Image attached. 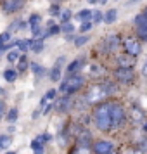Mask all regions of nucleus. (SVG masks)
<instances>
[{
	"mask_svg": "<svg viewBox=\"0 0 147 154\" xmlns=\"http://www.w3.org/2000/svg\"><path fill=\"white\" fill-rule=\"evenodd\" d=\"M50 80L52 82H59L61 80V68H56L54 66V69L50 71Z\"/></svg>",
	"mask_w": 147,
	"mask_h": 154,
	"instance_id": "nucleus-24",
	"label": "nucleus"
},
{
	"mask_svg": "<svg viewBox=\"0 0 147 154\" xmlns=\"http://www.w3.org/2000/svg\"><path fill=\"white\" fill-rule=\"evenodd\" d=\"M118 63H119V68H130V66L133 64V61L128 56H119L118 57Z\"/></svg>",
	"mask_w": 147,
	"mask_h": 154,
	"instance_id": "nucleus-17",
	"label": "nucleus"
},
{
	"mask_svg": "<svg viewBox=\"0 0 147 154\" xmlns=\"http://www.w3.org/2000/svg\"><path fill=\"white\" fill-rule=\"evenodd\" d=\"M4 78L12 83V82H16V78H17V71L16 69H5L4 71Z\"/></svg>",
	"mask_w": 147,
	"mask_h": 154,
	"instance_id": "nucleus-19",
	"label": "nucleus"
},
{
	"mask_svg": "<svg viewBox=\"0 0 147 154\" xmlns=\"http://www.w3.org/2000/svg\"><path fill=\"white\" fill-rule=\"evenodd\" d=\"M69 106H71L69 97H63L61 100H59V104H57V109H59V111H66V109H68Z\"/></svg>",
	"mask_w": 147,
	"mask_h": 154,
	"instance_id": "nucleus-21",
	"label": "nucleus"
},
{
	"mask_svg": "<svg viewBox=\"0 0 147 154\" xmlns=\"http://www.w3.org/2000/svg\"><path fill=\"white\" fill-rule=\"evenodd\" d=\"M87 42H88V36H78L76 40H75V45H76V47H81V45H85Z\"/></svg>",
	"mask_w": 147,
	"mask_h": 154,
	"instance_id": "nucleus-33",
	"label": "nucleus"
},
{
	"mask_svg": "<svg viewBox=\"0 0 147 154\" xmlns=\"http://www.w3.org/2000/svg\"><path fill=\"white\" fill-rule=\"evenodd\" d=\"M28 69V59L24 56L19 57V61H17V71H26Z\"/></svg>",
	"mask_w": 147,
	"mask_h": 154,
	"instance_id": "nucleus-23",
	"label": "nucleus"
},
{
	"mask_svg": "<svg viewBox=\"0 0 147 154\" xmlns=\"http://www.w3.org/2000/svg\"><path fill=\"white\" fill-rule=\"evenodd\" d=\"M116 17H118V12H116V9H109V11H107V12L104 14V23L111 24V23L116 21Z\"/></svg>",
	"mask_w": 147,
	"mask_h": 154,
	"instance_id": "nucleus-13",
	"label": "nucleus"
},
{
	"mask_svg": "<svg viewBox=\"0 0 147 154\" xmlns=\"http://www.w3.org/2000/svg\"><path fill=\"white\" fill-rule=\"evenodd\" d=\"M90 4H99V5H102V4H106L107 0H88Z\"/></svg>",
	"mask_w": 147,
	"mask_h": 154,
	"instance_id": "nucleus-41",
	"label": "nucleus"
},
{
	"mask_svg": "<svg viewBox=\"0 0 147 154\" xmlns=\"http://www.w3.org/2000/svg\"><path fill=\"white\" fill-rule=\"evenodd\" d=\"M23 4H24V0H4L2 9L5 12H16V11H19L23 7Z\"/></svg>",
	"mask_w": 147,
	"mask_h": 154,
	"instance_id": "nucleus-9",
	"label": "nucleus"
},
{
	"mask_svg": "<svg viewBox=\"0 0 147 154\" xmlns=\"http://www.w3.org/2000/svg\"><path fill=\"white\" fill-rule=\"evenodd\" d=\"M93 152L95 154H111L112 152V144L109 140H97L93 144Z\"/></svg>",
	"mask_w": 147,
	"mask_h": 154,
	"instance_id": "nucleus-7",
	"label": "nucleus"
},
{
	"mask_svg": "<svg viewBox=\"0 0 147 154\" xmlns=\"http://www.w3.org/2000/svg\"><path fill=\"white\" fill-rule=\"evenodd\" d=\"M107 95H106L104 92V87L102 85H95V87H92L90 92L87 94V100L88 102H100L102 99H106Z\"/></svg>",
	"mask_w": 147,
	"mask_h": 154,
	"instance_id": "nucleus-4",
	"label": "nucleus"
},
{
	"mask_svg": "<svg viewBox=\"0 0 147 154\" xmlns=\"http://www.w3.org/2000/svg\"><path fill=\"white\" fill-rule=\"evenodd\" d=\"M85 85V78L81 75H69L68 80L61 85V92H66V94H73V92L80 90Z\"/></svg>",
	"mask_w": 147,
	"mask_h": 154,
	"instance_id": "nucleus-2",
	"label": "nucleus"
},
{
	"mask_svg": "<svg viewBox=\"0 0 147 154\" xmlns=\"http://www.w3.org/2000/svg\"><path fill=\"white\" fill-rule=\"evenodd\" d=\"M93 123L100 132H111L112 130L111 102H102L93 109Z\"/></svg>",
	"mask_w": 147,
	"mask_h": 154,
	"instance_id": "nucleus-1",
	"label": "nucleus"
},
{
	"mask_svg": "<svg viewBox=\"0 0 147 154\" xmlns=\"http://www.w3.org/2000/svg\"><path fill=\"white\" fill-rule=\"evenodd\" d=\"M102 87H104L106 95H112V94H116V90H118V88H116V85L111 83V82H106V83L102 85Z\"/></svg>",
	"mask_w": 147,
	"mask_h": 154,
	"instance_id": "nucleus-20",
	"label": "nucleus"
},
{
	"mask_svg": "<svg viewBox=\"0 0 147 154\" xmlns=\"http://www.w3.org/2000/svg\"><path fill=\"white\" fill-rule=\"evenodd\" d=\"M90 28H92V23H83V24L80 26V31H81V33H85V31H88Z\"/></svg>",
	"mask_w": 147,
	"mask_h": 154,
	"instance_id": "nucleus-35",
	"label": "nucleus"
},
{
	"mask_svg": "<svg viewBox=\"0 0 147 154\" xmlns=\"http://www.w3.org/2000/svg\"><path fill=\"white\" fill-rule=\"evenodd\" d=\"M64 61H66L64 57H59V59H57V63H56V68H61V66L64 64Z\"/></svg>",
	"mask_w": 147,
	"mask_h": 154,
	"instance_id": "nucleus-40",
	"label": "nucleus"
},
{
	"mask_svg": "<svg viewBox=\"0 0 147 154\" xmlns=\"http://www.w3.org/2000/svg\"><path fill=\"white\" fill-rule=\"evenodd\" d=\"M81 66H83V59H76V61H73V63L68 64V73H73L75 75V71H78Z\"/></svg>",
	"mask_w": 147,
	"mask_h": 154,
	"instance_id": "nucleus-15",
	"label": "nucleus"
},
{
	"mask_svg": "<svg viewBox=\"0 0 147 154\" xmlns=\"http://www.w3.org/2000/svg\"><path fill=\"white\" fill-rule=\"evenodd\" d=\"M50 14H52V16H54V14H59V5H57V4L50 7Z\"/></svg>",
	"mask_w": 147,
	"mask_h": 154,
	"instance_id": "nucleus-38",
	"label": "nucleus"
},
{
	"mask_svg": "<svg viewBox=\"0 0 147 154\" xmlns=\"http://www.w3.org/2000/svg\"><path fill=\"white\" fill-rule=\"evenodd\" d=\"M111 116H112V128L119 126L125 121V109L118 102H111Z\"/></svg>",
	"mask_w": 147,
	"mask_h": 154,
	"instance_id": "nucleus-3",
	"label": "nucleus"
},
{
	"mask_svg": "<svg viewBox=\"0 0 147 154\" xmlns=\"http://www.w3.org/2000/svg\"><path fill=\"white\" fill-rule=\"evenodd\" d=\"M59 31H61V26H54V24H52V26H50V28H49V31H47V33H45V35L42 36V40H43V38H45V36H52V35H57Z\"/></svg>",
	"mask_w": 147,
	"mask_h": 154,
	"instance_id": "nucleus-26",
	"label": "nucleus"
},
{
	"mask_svg": "<svg viewBox=\"0 0 147 154\" xmlns=\"http://www.w3.org/2000/svg\"><path fill=\"white\" fill-rule=\"evenodd\" d=\"M144 130H145V132H147V123H145V125H144Z\"/></svg>",
	"mask_w": 147,
	"mask_h": 154,
	"instance_id": "nucleus-43",
	"label": "nucleus"
},
{
	"mask_svg": "<svg viewBox=\"0 0 147 154\" xmlns=\"http://www.w3.org/2000/svg\"><path fill=\"white\" fill-rule=\"evenodd\" d=\"M40 21H42V19H40V16H38V14H33L31 17H29L28 24L31 26V28H36V26H40Z\"/></svg>",
	"mask_w": 147,
	"mask_h": 154,
	"instance_id": "nucleus-25",
	"label": "nucleus"
},
{
	"mask_svg": "<svg viewBox=\"0 0 147 154\" xmlns=\"http://www.w3.org/2000/svg\"><path fill=\"white\" fill-rule=\"evenodd\" d=\"M16 119H17V109L12 107V109L9 111V114H7V121H9V123H14Z\"/></svg>",
	"mask_w": 147,
	"mask_h": 154,
	"instance_id": "nucleus-30",
	"label": "nucleus"
},
{
	"mask_svg": "<svg viewBox=\"0 0 147 154\" xmlns=\"http://www.w3.org/2000/svg\"><path fill=\"white\" fill-rule=\"evenodd\" d=\"M90 140H92V137H90V133L87 132V130H83V132L78 135V139H76V147L78 149H81V147H87L90 146Z\"/></svg>",
	"mask_w": 147,
	"mask_h": 154,
	"instance_id": "nucleus-10",
	"label": "nucleus"
},
{
	"mask_svg": "<svg viewBox=\"0 0 147 154\" xmlns=\"http://www.w3.org/2000/svg\"><path fill=\"white\" fill-rule=\"evenodd\" d=\"M142 75H144V76L147 78V61L144 63V66H142Z\"/></svg>",
	"mask_w": 147,
	"mask_h": 154,
	"instance_id": "nucleus-42",
	"label": "nucleus"
},
{
	"mask_svg": "<svg viewBox=\"0 0 147 154\" xmlns=\"http://www.w3.org/2000/svg\"><path fill=\"white\" fill-rule=\"evenodd\" d=\"M7 154H16V152H7Z\"/></svg>",
	"mask_w": 147,
	"mask_h": 154,
	"instance_id": "nucleus-44",
	"label": "nucleus"
},
{
	"mask_svg": "<svg viewBox=\"0 0 147 154\" xmlns=\"http://www.w3.org/2000/svg\"><path fill=\"white\" fill-rule=\"evenodd\" d=\"M56 95H57V90L52 88V90H49L47 94H45V99H56Z\"/></svg>",
	"mask_w": 147,
	"mask_h": 154,
	"instance_id": "nucleus-34",
	"label": "nucleus"
},
{
	"mask_svg": "<svg viewBox=\"0 0 147 154\" xmlns=\"http://www.w3.org/2000/svg\"><path fill=\"white\" fill-rule=\"evenodd\" d=\"M19 59V52L17 50H12V52H9L7 54V61L9 63H14V61H17Z\"/></svg>",
	"mask_w": 147,
	"mask_h": 154,
	"instance_id": "nucleus-31",
	"label": "nucleus"
},
{
	"mask_svg": "<svg viewBox=\"0 0 147 154\" xmlns=\"http://www.w3.org/2000/svg\"><path fill=\"white\" fill-rule=\"evenodd\" d=\"M116 78H118L119 82H123V83H130L133 80V71L132 68H119V69H116Z\"/></svg>",
	"mask_w": 147,
	"mask_h": 154,
	"instance_id": "nucleus-8",
	"label": "nucleus"
},
{
	"mask_svg": "<svg viewBox=\"0 0 147 154\" xmlns=\"http://www.w3.org/2000/svg\"><path fill=\"white\" fill-rule=\"evenodd\" d=\"M135 26H137V33L140 38L147 40V14H140L135 17Z\"/></svg>",
	"mask_w": 147,
	"mask_h": 154,
	"instance_id": "nucleus-5",
	"label": "nucleus"
},
{
	"mask_svg": "<svg viewBox=\"0 0 147 154\" xmlns=\"http://www.w3.org/2000/svg\"><path fill=\"white\" fill-rule=\"evenodd\" d=\"M139 149H140V151H147V139H144L139 144Z\"/></svg>",
	"mask_w": 147,
	"mask_h": 154,
	"instance_id": "nucleus-37",
	"label": "nucleus"
},
{
	"mask_svg": "<svg viewBox=\"0 0 147 154\" xmlns=\"http://www.w3.org/2000/svg\"><path fill=\"white\" fill-rule=\"evenodd\" d=\"M31 149L35 154H43V144H40V140H33L31 142Z\"/></svg>",
	"mask_w": 147,
	"mask_h": 154,
	"instance_id": "nucleus-22",
	"label": "nucleus"
},
{
	"mask_svg": "<svg viewBox=\"0 0 147 154\" xmlns=\"http://www.w3.org/2000/svg\"><path fill=\"white\" fill-rule=\"evenodd\" d=\"M76 19L81 23V24H83V23H90L92 21V11H88V9L80 11V12L76 14Z\"/></svg>",
	"mask_w": 147,
	"mask_h": 154,
	"instance_id": "nucleus-12",
	"label": "nucleus"
},
{
	"mask_svg": "<svg viewBox=\"0 0 147 154\" xmlns=\"http://www.w3.org/2000/svg\"><path fill=\"white\" fill-rule=\"evenodd\" d=\"M29 49L33 50L35 54H40L43 50V40L42 38H36V40H31V47Z\"/></svg>",
	"mask_w": 147,
	"mask_h": 154,
	"instance_id": "nucleus-14",
	"label": "nucleus"
},
{
	"mask_svg": "<svg viewBox=\"0 0 147 154\" xmlns=\"http://www.w3.org/2000/svg\"><path fill=\"white\" fill-rule=\"evenodd\" d=\"M61 31H64V33H73L75 31V26L71 23H64L63 26H61Z\"/></svg>",
	"mask_w": 147,
	"mask_h": 154,
	"instance_id": "nucleus-32",
	"label": "nucleus"
},
{
	"mask_svg": "<svg viewBox=\"0 0 147 154\" xmlns=\"http://www.w3.org/2000/svg\"><path fill=\"white\" fill-rule=\"evenodd\" d=\"M92 21H93V23L104 21V14H102L100 11H93V12H92Z\"/></svg>",
	"mask_w": 147,
	"mask_h": 154,
	"instance_id": "nucleus-27",
	"label": "nucleus"
},
{
	"mask_svg": "<svg viewBox=\"0 0 147 154\" xmlns=\"http://www.w3.org/2000/svg\"><path fill=\"white\" fill-rule=\"evenodd\" d=\"M4 111H5V104H4V100H0V118L4 116Z\"/></svg>",
	"mask_w": 147,
	"mask_h": 154,
	"instance_id": "nucleus-39",
	"label": "nucleus"
},
{
	"mask_svg": "<svg viewBox=\"0 0 147 154\" xmlns=\"http://www.w3.org/2000/svg\"><path fill=\"white\" fill-rule=\"evenodd\" d=\"M12 144V137L11 135H0V149H7Z\"/></svg>",
	"mask_w": 147,
	"mask_h": 154,
	"instance_id": "nucleus-18",
	"label": "nucleus"
},
{
	"mask_svg": "<svg viewBox=\"0 0 147 154\" xmlns=\"http://www.w3.org/2000/svg\"><path fill=\"white\" fill-rule=\"evenodd\" d=\"M7 43H11V33L5 31V33L0 35V52H4V47H5Z\"/></svg>",
	"mask_w": 147,
	"mask_h": 154,
	"instance_id": "nucleus-16",
	"label": "nucleus"
},
{
	"mask_svg": "<svg viewBox=\"0 0 147 154\" xmlns=\"http://www.w3.org/2000/svg\"><path fill=\"white\" fill-rule=\"evenodd\" d=\"M17 47L21 50H28L31 47V40H17Z\"/></svg>",
	"mask_w": 147,
	"mask_h": 154,
	"instance_id": "nucleus-29",
	"label": "nucleus"
},
{
	"mask_svg": "<svg viewBox=\"0 0 147 154\" xmlns=\"http://www.w3.org/2000/svg\"><path fill=\"white\" fill-rule=\"evenodd\" d=\"M123 45H125V52L128 54V56H139L140 50H142L140 43L137 42L135 38H126Z\"/></svg>",
	"mask_w": 147,
	"mask_h": 154,
	"instance_id": "nucleus-6",
	"label": "nucleus"
},
{
	"mask_svg": "<svg viewBox=\"0 0 147 154\" xmlns=\"http://www.w3.org/2000/svg\"><path fill=\"white\" fill-rule=\"evenodd\" d=\"M119 45V36L118 35H109L107 38H106V42H104V47H106V50H114L116 47Z\"/></svg>",
	"mask_w": 147,
	"mask_h": 154,
	"instance_id": "nucleus-11",
	"label": "nucleus"
},
{
	"mask_svg": "<svg viewBox=\"0 0 147 154\" xmlns=\"http://www.w3.org/2000/svg\"><path fill=\"white\" fill-rule=\"evenodd\" d=\"M31 69H33V73H35L36 76H43V75H45V69H43V68H40L36 63L31 64Z\"/></svg>",
	"mask_w": 147,
	"mask_h": 154,
	"instance_id": "nucleus-28",
	"label": "nucleus"
},
{
	"mask_svg": "<svg viewBox=\"0 0 147 154\" xmlns=\"http://www.w3.org/2000/svg\"><path fill=\"white\" fill-rule=\"evenodd\" d=\"M69 17H71V11H64L63 12V23H69Z\"/></svg>",
	"mask_w": 147,
	"mask_h": 154,
	"instance_id": "nucleus-36",
	"label": "nucleus"
}]
</instances>
